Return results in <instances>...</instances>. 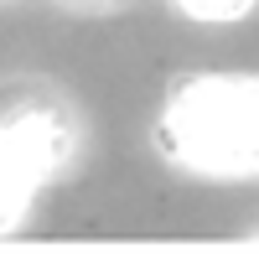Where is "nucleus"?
<instances>
[{
	"mask_svg": "<svg viewBox=\"0 0 259 259\" xmlns=\"http://www.w3.org/2000/svg\"><path fill=\"white\" fill-rule=\"evenodd\" d=\"M31 171H36V156H31L21 140H6V135H0V218H11L16 202L26 197Z\"/></svg>",
	"mask_w": 259,
	"mask_h": 259,
	"instance_id": "2",
	"label": "nucleus"
},
{
	"mask_svg": "<svg viewBox=\"0 0 259 259\" xmlns=\"http://www.w3.org/2000/svg\"><path fill=\"white\" fill-rule=\"evenodd\" d=\"M192 11H239L244 0H187Z\"/></svg>",
	"mask_w": 259,
	"mask_h": 259,
	"instance_id": "3",
	"label": "nucleus"
},
{
	"mask_svg": "<svg viewBox=\"0 0 259 259\" xmlns=\"http://www.w3.org/2000/svg\"><path fill=\"white\" fill-rule=\"evenodd\" d=\"M171 145L197 166H259V89L207 78L171 104Z\"/></svg>",
	"mask_w": 259,
	"mask_h": 259,
	"instance_id": "1",
	"label": "nucleus"
}]
</instances>
